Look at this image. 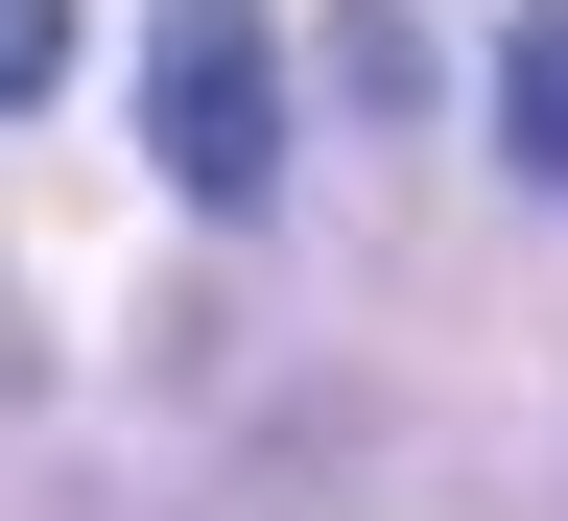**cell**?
<instances>
[{
	"label": "cell",
	"mask_w": 568,
	"mask_h": 521,
	"mask_svg": "<svg viewBox=\"0 0 568 521\" xmlns=\"http://www.w3.org/2000/svg\"><path fill=\"white\" fill-rule=\"evenodd\" d=\"M142 142H166V190H213V213L284 190V24L261 0H166V24H142Z\"/></svg>",
	"instance_id": "1"
},
{
	"label": "cell",
	"mask_w": 568,
	"mask_h": 521,
	"mask_svg": "<svg viewBox=\"0 0 568 521\" xmlns=\"http://www.w3.org/2000/svg\"><path fill=\"white\" fill-rule=\"evenodd\" d=\"M474 96H497V167H521V190H568V0H545V24H497V71H474Z\"/></svg>",
	"instance_id": "2"
},
{
	"label": "cell",
	"mask_w": 568,
	"mask_h": 521,
	"mask_svg": "<svg viewBox=\"0 0 568 521\" xmlns=\"http://www.w3.org/2000/svg\"><path fill=\"white\" fill-rule=\"evenodd\" d=\"M24 96H71V0H0V119Z\"/></svg>",
	"instance_id": "3"
}]
</instances>
